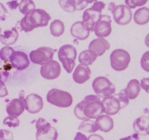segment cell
Returning a JSON list of instances; mask_svg holds the SVG:
<instances>
[{
	"mask_svg": "<svg viewBox=\"0 0 149 140\" xmlns=\"http://www.w3.org/2000/svg\"><path fill=\"white\" fill-rule=\"evenodd\" d=\"M8 95V91L6 88L5 82L2 80H0V98L7 96Z\"/></svg>",
	"mask_w": 149,
	"mask_h": 140,
	"instance_id": "35",
	"label": "cell"
},
{
	"mask_svg": "<svg viewBox=\"0 0 149 140\" xmlns=\"http://www.w3.org/2000/svg\"><path fill=\"white\" fill-rule=\"evenodd\" d=\"M141 67L146 72H149V51L145 53L140 60Z\"/></svg>",
	"mask_w": 149,
	"mask_h": 140,
	"instance_id": "32",
	"label": "cell"
},
{
	"mask_svg": "<svg viewBox=\"0 0 149 140\" xmlns=\"http://www.w3.org/2000/svg\"><path fill=\"white\" fill-rule=\"evenodd\" d=\"M25 104L23 98H13L6 107V110L10 116L18 117L24 112Z\"/></svg>",
	"mask_w": 149,
	"mask_h": 140,
	"instance_id": "16",
	"label": "cell"
},
{
	"mask_svg": "<svg viewBox=\"0 0 149 140\" xmlns=\"http://www.w3.org/2000/svg\"><path fill=\"white\" fill-rule=\"evenodd\" d=\"M111 18L107 15H102L96 24L94 33L99 38L107 37L111 34Z\"/></svg>",
	"mask_w": 149,
	"mask_h": 140,
	"instance_id": "13",
	"label": "cell"
},
{
	"mask_svg": "<svg viewBox=\"0 0 149 140\" xmlns=\"http://www.w3.org/2000/svg\"><path fill=\"white\" fill-rule=\"evenodd\" d=\"M149 126V117L141 116L133 123V128L137 135L146 136V129Z\"/></svg>",
	"mask_w": 149,
	"mask_h": 140,
	"instance_id": "21",
	"label": "cell"
},
{
	"mask_svg": "<svg viewBox=\"0 0 149 140\" xmlns=\"http://www.w3.org/2000/svg\"><path fill=\"white\" fill-rule=\"evenodd\" d=\"M47 101L54 106L65 108L71 106L73 100L70 93L53 88L47 94Z\"/></svg>",
	"mask_w": 149,
	"mask_h": 140,
	"instance_id": "6",
	"label": "cell"
},
{
	"mask_svg": "<svg viewBox=\"0 0 149 140\" xmlns=\"http://www.w3.org/2000/svg\"><path fill=\"white\" fill-rule=\"evenodd\" d=\"M91 69L87 66L79 64L75 68L72 75L73 80L76 83L83 84L90 79Z\"/></svg>",
	"mask_w": 149,
	"mask_h": 140,
	"instance_id": "17",
	"label": "cell"
},
{
	"mask_svg": "<svg viewBox=\"0 0 149 140\" xmlns=\"http://www.w3.org/2000/svg\"><path fill=\"white\" fill-rule=\"evenodd\" d=\"M51 17L46 11L42 9H34L29 12L20 21L23 31L29 32L36 28L48 26Z\"/></svg>",
	"mask_w": 149,
	"mask_h": 140,
	"instance_id": "2",
	"label": "cell"
},
{
	"mask_svg": "<svg viewBox=\"0 0 149 140\" xmlns=\"http://www.w3.org/2000/svg\"><path fill=\"white\" fill-rule=\"evenodd\" d=\"M140 82L137 80H131L127 84V88H125L126 92L128 95L129 99H134L138 96L140 92Z\"/></svg>",
	"mask_w": 149,
	"mask_h": 140,
	"instance_id": "24",
	"label": "cell"
},
{
	"mask_svg": "<svg viewBox=\"0 0 149 140\" xmlns=\"http://www.w3.org/2000/svg\"><path fill=\"white\" fill-rule=\"evenodd\" d=\"M2 28H1V27H0V33H1V32H2Z\"/></svg>",
	"mask_w": 149,
	"mask_h": 140,
	"instance_id": "46",
	"label": "cell"
},
{
	"mask_svg": "<svg viewBox=\"0 0 149 140\" xmlns=\"http://www.w3.org/2000/svg\"><path fill=\"white\" fill-rule=\"evenodd\" d=\"M18 38V32L15 28L6 30L0 35V41L3 45L9 46L16 42Z\"/></svg>",
	"mask_w": 149,
	"mask_h": 140,
	"instance_id": "20",
	"label": "cell"
},
{
	"mask_svg": "<svg viewBox=\"0 0 149 140\" xmlns=\"http://www.w3.org/2000/svg\"><path fill=\"white\" fill-rule=\"evenodd\" d=\"M2 73L0 72V80H2Z\"/></svg>",
	"mask_w": 149,
	"mask_h": 140,
	"instance_id": "45",
	"label": "cell"
},
{
	"mask_svg": "<svg viewBox=\"0 0 149 140\" xmlns=\"http://www.w3.org/2000/svg\"><path fill=\"white\" fill-rule=\"evenodd\" d=\"M58 4L66 12H74L76 10V0H60Z\"/></svg>",
	"mask_w": 149,
	"mask_h": 140,
	"instance_id": "28",
	"label": "cell"
},
{
	"mask_svg": "<svg viewBox=\"0 0 149 140\" xmlns=\"http://www.w3.org/2000/svg\"><path fill=\"white\" fill-rule=\"evenodd\" d=\"M109 10L113 15L114 21L118 25L124 26L130 24L132 18L131 9L127 5H120L117 6L109 7Z\"/></svg>",
	"mask_w": 149,
	"mask_h": 140,
	"instance_id": "11",
	"label": "cell"
},
{
	"mask_svg": "<svg viewBox=\"0 0 149 140\" xmlns=\"http://www.w3.org/2000/svg\"><path fill=\"white\" fill-rule=\"evenodd\" d=\"M140 88H143L145 91L149 94V78H143L140 80Z\"/></svg>",
	"mask_w": 149,
	"mask_h": 140,
	"instance_id": "36",
	"label": "cell"
},
{
	"mask_svg": "<svg viewBox=\"0 0 149 140\" xmlns=\"http://www.w3.org/2000/svg\"><path fill=\"white\" fill-rule=\"evenodd\" d=\"M130 59V55L127 51L123 49L114 50L110 56V65L114 70L121 72L128 67Z\"/></svg>",
	"mask_w": 149,
	"mask_h": 140,
	"instance_id": "9",
	"label": "cell"
},
{
	"mask_svg": "<svg viewBox=\"0 0 149 140\" xmlns=\"http://www.w3.org/2000/svg\"><path fill=\"white\" fill-rule=\"evenodd\" d=\"M104 112V108L97 95H88L74 109V115L81 121L97 119Z\"/></svg>",
	"mask_w": 149,
	"mask_h": 140,
	"instance_id": "1",
	"label": "cell"
},
{
	"mask_svg": "<svg viewBox=\"0 0 149 140\" xmlns=\"http://www.w3.org/2000/svg\"><path fill=\"white\" fill-rule=\"evenodd\" d=\"M74 140H88V137L81 132H78L74 137Z\"/></svg>",
	"mask_w": 149,
	"mask_h": 140,
	"instance_id": "39",
	"label": "cell"
},
{
	"mask_svg": "<svg viewBox=\"0 0 149 140\" xmlns=\"http://www.w3.org/2000/svg\"><path fill=\"white\" fill-rule=\"evenodd\" d=\"M96 123L98 125L99 128L102 132L107 133L113 128V120L110 115H102L96 119Z\"/></svg>",
	"mask_w": 149,
	"mask_h": 140,
	"instance_id": "22",
	"label": "cell"
},
{
	"mask_svg": "<svg viewBox=\"0 0 149 140\" xmlns=\"http://www.w3.org/2000/svg\"><path fill=\"white\" fill-rule=\"evenodd\" d=\"M7 13H8L7 9L5 8V7L4 6L3 4L0 2V20L5 19Z\"/></svg>",
	"mask_w": 149,
	"mask_h": 140,
	"instance_id": "38",
	"label": "cell"
},
{
	"mask_svg": "<svg viewBox=\"0 0 149 140\" xmlns=\"http://www.w3.org/2000/svg\"><path fill=\"white\" fill-rule=\"evenodd\" d=\"M9 61L11 66L17 70L22 71L29 66V58L26 53L22 51H15L11 55Z\"/></svg>",
	"mask_w": 149,
	"mask_h": 140,
	"instance_id": "15",
	"label": "cell"
},
{
	"mask_svg": "<svg viewBox=\"0 0 149 140\" xmlns=\"http://www.w3.org/2000/svg\"><path fill=\"white\" fill-rule=\"evenodd\" d=\"M134 21L138 25H145L149 22V9L146 7L140 8L134 14Z\"/></svg>",
	"mask_w": 149,
	"mask_h": 140,
	"instance_id": "25",
	"label": "cell"
},
{
	"mask_svg": "<svg viewBox=\"0 0 149 140\" xmlns=\"http://www.w3.org/2000/svg\"><path fill=\"white\" fill-rule=\"evenodd\" d=\"M51 35L54 37H60L64 32V24L60 20H55L50 26Z\"/></svg>",
	"mask_w": 149,
	"mask_h": 140,
	"instance_id": "27",
	"label": "cell"
},
{
	"mask_svg": "<svg viewBox=\"0 0 149 140\" xmlns=\"http://www.w3.org/2000/svg\"><path fill=\"white\" fill-rule=\"evenodd\" d=\"M146 134H147V135H149V126L148 127V128L146 129Z\"/></svg>",
	"mask_w": 149,
	"mask_h": 140,
	"instance_id": "44",
	"label": "cell"
},
{
	"mask_svg": "<svg viewBox=\"0 0 149 140\" xmlns=\"http://www.w3.org/2000/svg\"><path fill=\"white\" fill-rule=\"evenodd\" d=\"M147 2V1H142V0H126L125 3L127 6L132 9H134L137 7L143 6Z\"/></svg>",
	"mask_w": 149,
	"mask_h": 140,
	"instance_id": "33",
	"label": "cell"
},
{
	"mask_svg": "<svg viewBox=\"0 0 149 140\" xmlns=\"http://www.w3.org/2000/svg\"><path fill=\"white\" fill-rule=\"evenodd\" d=\"M70 33L73 37L80 40H85L89 37L90 31L84 28L82 21H77L72 25Z\"/></svg>",
	"mask_w": 149,
	"mask_h": 140,
	"instance_id": "19",
	"label": "cell"
},
{
	"mask_svg": "<svg viewBox=\"0 0 149 140\" xmlns=\"http://www.w3.org/2000/svg\"><path fill=\"white\" fill-rule=\"evenodd\" d=\"M41 76L46 80H54L61 74V66L56 61H50L42 65L40 68Z\"/></svg>",
	"mask_w": 149,
	"mask_h": 140,
	"instance_id": "12",
	"label": "cell"
},
{
	"mask_svg": "<svg viewBox=\"0 0 149 140\" xmlns=\"http://www.w3.org/2000/svg\"><path fill=\"white\" fill-rule=\"evenodd\" d=\"M37 140H57L58 131L51 123L43 118H39L36 122Z\"/></svg>",
	"mask_w": 149,
	"mask_h": 140,
	"instance_id": "8",
	"label": "cell"
},
{
	"mask_svg": "<svg viewBox=\"0 0 149 140\" xmlns=\"http://www.w3.org/2000/svg\"><path fill=\"white\" fill-rule=\"evenodd\" d=\"M78 129L83 132H88L92 134V133H95L96 131L100 130V128L96 122L91 121V120H86L80 124L78 126Z\"/></svg>",
	"mask_w": 149,
	"mask_h": 140,
	"instance_id": "26",
	"label": "cell"
},
{
	"mask_svg": "<svg viewBox=\"0 0 149 140\" xmlns=\"http://www.w3.org/2000/svg\"><path fill=\"white\" fill-rule=\"evenodd\" d=\"M92 88L99 98H105L111 96L116 91V86L107 78L100 76L94 79Z\"/></svg>",
	"mask_w": 149,
	"mask_h": 140,
	"instance_id": "7",
	"label": "cell"
},
{
	"mask_svg": "<svg viewBox=\"0 0 149 140\" xmlns=\"http://www.w3.org/2000/svg\"><path fill=\"white\" fill-rule=\"evenodd\" d=\"M129 102L130 99L125 89L121 90L118 94L104 98L102 101L104 108V113L107 115H115L121 109L126 107Z\"/></svg>",
	"mask_w": 149,
	"mask_h": 140,
	"instance_id": "3",
	"label": "cell"
},
{
	"mask_svg": "<svg viewBox=\"0 0 149 140\" xmlns=\"http://www.w3.org/2000/svg\"><path fill=\"white\" fill-rule=\"evenodd\" d=\"M145 44H146V46L149 48V34H148L145 38Z\"/></svg>",
	"mask_w": 149,
	"mask_h": 140,
	"instance_id": "43",
	"label": "cell"
},
{
	"mask_svg": "<svg viewBox=\"0 0 149 140\" xmlns=\"http://www.w3.org/2000/svg\"><path fill=\"white\" fill-rule=\"evenodd\" d=\"M92 2H88V1H76V10H82L85 9L87 5Z\"/></svg>",
	"mask_w": 149,
	"mask_h": 140,
	"instance_id": "37",
	"label": "cell"
},
{
	"mask_svg": "<svg viewBox=\"0 0 149 140\" xmlns=\"http://www.w3.org/2000/svg\"><path fill=\"white\" fill-rule=\"evenodd\" d=\"M119 140H140V137H139V135H137V134H134L132 135L129 136V137L120 139Z\"/></svg>",
	"mask_w": 149,
	"mask_h": 140,
	"instance_id": "40",
	"label": "cell"
},
{
	"mask_svg": "<svg viewBox=\"0 0 149 140\" xmlns=\"http://www.w3.org/2000/svg\"><path fill=\"white\" fill-rule=\"evenodd\" d=\"M18 8H19L21 13L24 14V15H26L29 12L35 9V4L31 0H27V1L23 0V1L20 2Z\"/></svg>",
	"mask_w": 149,
	"mask_h": 140,
	"instance_id": "29",
	"label": "cell"
},
{
	"mask_svg": "<svg viewBox=\"0 0 149 140\" xmlns=\"http://www.w3.org/2000/svg\"><path fill=\"white\" fill-rule=\"evenodd\" d=\"M15 52L14 49L11 47L6 46L0 50V58L4 61H9L11 55Z\"/></svg>",
	"mask_w": 149,
	"mask_h": 140,
	"instance_id": "30",
	"label": "cell"
},
{
	"mask_svg": "<svg viewBox=\"0 0 149 140\" xmlns=\"http://www.w3.org/2000/svg\"><path fill=\"white\" fill-rule=\"evenodd\" d=\"M110 45L107 40L104 38H97L90 42L88 49L94 51L97 56L102 55L107 50L110 49Z\"/></svg>",
	"mask_w": 149,
	"mask_h": 140,
	"instance_id": "18",
	"label": "cell"
},
{
	"mask_svg": "<svg viewBox=\"0 0 149 140\" xmlns=\"http://www.w3.org/2000/svg\"><path fill=\"white\" fill-rule=\"evenodd\" d=\"M97 58V53L94 51L88 49L82 51L80 53L79 57H78V61L81 64L88 67V66L91 65L96 61Z\"/></svg>",
	"mask_w": 149,
	"mask_h": 140,
	"instance_id": "23",
	"label": "cell"
},
{
	"mask_svg": "<svg viewBox=\"0 0 149 140\" xmlns=\"http://www.w3.org/2000/svg\"><path fill=\"white\" fill-rule=\"evenodd\" d=\"M55 52H56V49L48 47H41L31 51L29 54V58L34 64L43 65L45 63L52 61Z\"/></svg>",
	"mask_w": 149,
	"mask_h": 140,
	"instance_id": "10",
	"label": "cell"
},
{
	"mask_svg": "<svg viewBox=\"0 0 149 140\" xmlns=\"http://www.w3.org/2000/svg\"><path fill=\"white\" fill-rule=\"evenodd\" d=\"M88 140H104V139L98 134H91L88 137Z\"/></svg>",
	"mask_w": 149,
	"mask_h": 140,
	"instance_id": "41",
	"label": "cell"
},
{
	"mask_svg": "<svg viewBox=\"0 0 149 140\" xmlns=\"http://www.w3.org/2000/svg\"><path fill=\"white\" fill-rule=\"evenodd\" d=\"M77 51L71 45H64L58 51V58L67 73H71L75 66Z\"/></svg>",
	"mask_w": 149,
	"mask_h": 140,
	"instance_id": "5",
	"label": "cell"
},
{
	"mask_svg": "<svg viewBox=\"0 0 149 140\" xmlns=\"http://www.w3.org/2000/svg\"><path fill=\"white\" fill-rule=\"evenodd\" d=\"M105 4L102 2H94L91 8L86 9L83 15L82 25L85 29L89 31L94 30L96 24L101 18L102 10L104 8Z\"/></svg>",
	"mask_w": 149,
	"mask_h": 140,
	"instance_id": "4",
	"label": "cell"
},
{
	"mask_svg": "<svg viewBox=\"0 0 149 140\" xmlns=\"http://www.w3.org/2000/svg\"><path fill=\"white\" fill-rule=\"evenodd\" d=\"M25 109L29 113H38L43 107V101L42 97L36 94H31L24 98Z\"/></svg>",
	"mask_w": 149,
	"mask_h": 140,
	"instance_id": "14",
	"label": "cell"
},
{
	"mask_svg": "<svg viewBox=\"0 0 149 140\" xmlns=\"http://www.w3.org/2000/svg\"><path fill=\"white\" fill-rule=\"evenodd\" d=\"M0 140H13V134L9 130L0 129Z\"/></svg>",
	"mask_w": 149,
	"mask_h": 140,
	"instance_id": "34",
	"label": "cell"
},
{
	"mask_svg": "<svg viewBox=\"0 0 149 140\" xmlns=\"http://www.w3.org/2000/svg\"><path fill=\"white\" fill-rule=\"evenodd\" d=\"M8 5H9V8L10 9H15L17 7H18L19 5V3H18L17 1H13V2H8Z\"/></svg>",
	"mask_w": 149,
	"mask_h": 140,
	"instance_id": "42",
	"label": "cell"
},
{
	"mask_svg": "<svg viewBox=\"0 0 149 140\" xmlns=\"http://www.w3.org/2000/svg\"><path fill=\"white\" fill-rule=\"evenodd\" d=\"M3 124L5 125H8L10 128H15L20 125V121L17 117L14 116H8L4 119Z\"/></svg>",
	"mask_w": 149,
	"mask_h": 140,
	"instance_id": "31",
	"label": "cell"
}]
</instances>
